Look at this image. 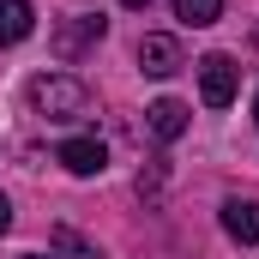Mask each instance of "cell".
Here are the masks:
<instances>
[{"instance_id": "obj_1", "label": "cell", "mask_w": 259, "mask_h": 259, "mask_svg": "<svg viewBox=\"0 0 259 259\" xmlns=\"http://www.w3.org/2000/svg\"><path fill=\"white\" fill-rule=\"evenodd\" d=\"M30 109L49 115V121H72V115L91 109V91L72 72H42V78H30Z\"/></svg>"}, {"instance_id": "obj_2", "label": "cell", "mask_w": 259, "mask_h": 259, "mask_svg": "<svg viewBox=\"0 0 259 259\" xmlns=\"http://www.w3.org/2000/svg\"><path fill=\"white\" fill-rule=\"evenodd\" d=\"M199 97H205V109H229L235 103V61L229 55H205L199 61Z\"/></svg>"}, {"instance_id": "obj_3", "label": "cell", "mask_w": 259, "mask_h": 259, "mask_svg": "<svg viewBox=\"0 0 259 259\" xmlns=\"http://www.w3.org/2000/svg\"><path fill=\"white\" fill-rule=\"evenodd\" d=\"M91 42H103V18H91V12H78V18H66L61 30H55V55L61 61H78Z\"/></svg>"}, {"instance_id": "obj_4", "label": "cell", "mask_w": 259, "mask_h": 259, "mask_svg": "<svg viewBox=\"0 0 259 259\" xmlns=\"http://www.w3.org/2000/svg\"><path fill=\"white\" fill-rule=\"evenodd\" d=\"M139 66H145L151 78L181 72V42H175V36H145V42H139Z\"/></svg>"}, {"instance_id": "obj_5", "label": "cell", "mask_w": 259, "mask_h": 259, "mask_svg": "<svg viewBox=\"0 0 259 259\" xmlns=\"http://www.w3.org/2000/svg\"><path fill=\"white\" fill-rule=\"evenodd\" d=\"M145 127L157 133L163 145H169V139H181V133H187V103H175V97H157V103L145 109Z\"/></svg>"}, {"instance_id": "obj_6", "label": "cell", "mask_w": 259, "mask_h": 259, "mask_svg": "<svg viewBox=\"0 0 259 259\" xmlns=\"http://www.w3.org/2000/svg\"><path fill=\"white\" fill-rule=\"evenodd\" d=\"M223 229H229V241L253 247L259 241V205L253 199H223Z\"/></svg>"}, {"instance_id": "obj_7", "label": "cell", "mask_w": 259, "mask_h": 259, "mask_svg": "<svg viewBox=\"0 0 259 259\" xmlns=\"http://www.w3.org/2000/svg\"><path fill=\"white\" fill-rule=\"evenodd\" d=\"M61 163L72 169V175H103L109 151H103V139H66V145H61Z\"/></svg>"}, {"instance_id": "obj_8", "label": "cell", "mask_w": 259, "mask_h": 259, "mask_svg": "<svg viewBox=\"0 0 259 259\" xmlns=\"http://www.w3.org/2000/svg\"><path fill=\"white\" fill-rule=\"evenodd\" d=\"M30 0H0V49H12V42H24L30 36Z\"/></svg>"}, {"instance_id": "obj_9", "label": "cell", "mask_w": 259, "mask_h": 259, "mask_svg": "<svg viewBox=\"0 0 259 259\" xmlns=\"http://www.w3.org/2000/svg\"><path fill=\"white\" fill-rule=\"evenodd\" d=\"M217 12H223V0H175V18L181 24H217Z\"/></svg>"}, {"instance_id": "obj_10", "label": "cell", "mask_w": 259, "mask_h": 259, "mask_svg": "<svg viewBox=\"0 0 259 259\" xmlns=\"http://www.w3.org/2000/svg\"><path fill=\"white\" fill-rule=\"evenodd\" d=\"M55 247H61L66 259H97V247H91L78 229H55Z\"/></svg>"}, {"instance_id": "obj_11", "label": "cell", "mask_w": 259, "mask_h": 259, "mask_svg": "<svg viewBox=\"0 0 259 259\" xmlns=\"http://www.w3.org/2000/svg\"><path fill=\"white\" fill-rule=\"evenodd\" d=\"M12 229V205H6V193H0V235Z\"/></svg>"}, {"instance_id": "obj_12", "label": "cell", "mask_w": 259, "mask_h": 259, "mask_svg": "<svg viewBox=\"0 0 259 259\" xmlns=\"http://www.w3.org/2000/svg\"><path fill=\"white\" fill-rule=\"evenodd\" d=\"M121 6H151V0H121Z\"/></svg>"}, {"instance_id": "obj_13", "label": "cell", "mask_w": 259, "mask_h": 259, "mask_svg": "<svg viewBox=\"0 0 259 259\" xmlns=\"http://www.w3.org/2000/svg\"><path fill=\"white\" fill-rule=\"evenodd\" d=\"M18 259H42V253H18Z\"/></svg>"}, {"instance_id": "obj_14", "label": "cell", "mask_w": 259, "mask_h": 259, "mask_svg": "<svg viewBox=\"0 0 259 259\" xmlns=\"http://www.w3.org/2000/svg\"><path fill=\"white\" fill-rule=\"evenodd\" d=\"M253 115H259V103H253Z\"/></svg>"}]
</instances>
